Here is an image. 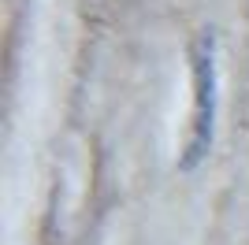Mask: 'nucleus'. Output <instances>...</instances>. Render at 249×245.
<instances>
[{"mask_svg": "<svg viewBox=\"0 0 249 245\" xmlns=\"http://www.w3.org/2000/svg\"><path fill=\"white\" fill-rule=\"evenodd\" d=\"M190 78H194V112L190 130L178 153V171L194 175L208 160L216 145V122H219V41L212 26H201L190 41Z\"/></svg>", "mask_w": 249, "mask_h": 245, "instance_id": "f257e3e1", "label": "nucleus"}]
</instances>
